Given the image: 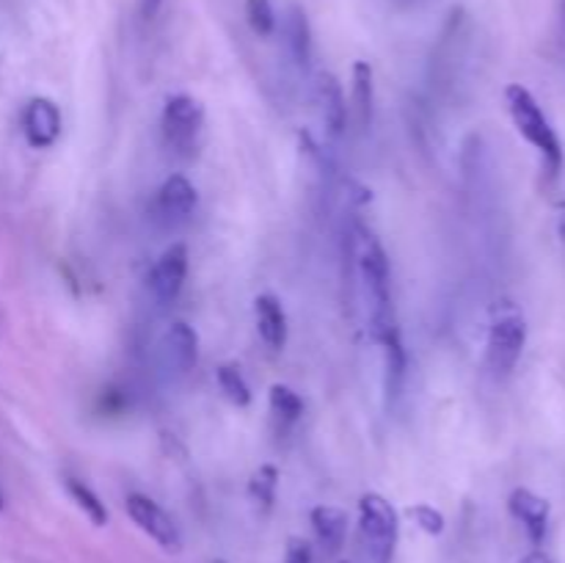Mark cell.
Wrapping results in <instances>:
<instances>
[{
  "instance_id": "obj_27",
  "label": "cell",
  "mask_w": 565,
  "mask_h": 563,
  "mask_svg": "<svg viewBox=\"0 0 565 563\" xmlns=\"http://www.w3.org/2000/svg\"><path fill=\"white\" fill-rule=\"evenodd\" d=\"M557 232H561L563 243H565V199L557 204Z\"/></svg>"
},
{
  "instance_id": "obj_28",
  "label": "cell",
  "mask_w": 565,
  "mask_h": 563,
  "mask_svg": "<svg viewBox=\"0 0 565 563\" xmlns=\"http://www.w3.org/2000/svg\"><path fill=\"white\" fill-rule=\"evenodd\" d=\"M3 508H6V497H3V491H0V513H3Z\"/></svg>"
},
{
  "instance_id": "obj_17",
  "label": "cell",
  "mask_w": 565,
  "mask_h": 563,
  "mask_svg": "<svg viewBox=\"0 0 565 563\" xmlns=\"http://www.w3.org/2000/svg\"><path fill=\"white\" fill-rule=\"evenodd\" d=\"M285 39L287 47H290L292 61L307 70L309 61H312V28H309L303 9H298V6H292L285 17Z\"/></svg>"
},
{
  "instance_id": "obj_29",
  "label": "cell",
  "mask_w": 565,
  "mask_h": 563,
  "mask_svg": "<svg viewBox=\"0 0 565 563\" xmlns=\"http://www.w3.org/2000/svg\"><path fill=\"white\" fill-rule=\"evenodd\" d=\"M563 28H565V0H563Z\"/></svg>"
},
{
  "instance_id": "obj_20",
  "label": "cell",
  "mask_w": 565,
  "mask_h": 563,
  "mask_svg": "<svg viewBox=\"0 0 565 563\" xmlns=\"http://www.w3.org/2000/svg\"><path fill=\"white\" fill-rule=\"evenodd\" d=\"M215 379H218V386L221 392H224L226 401L235 403L237 408H246L248 403H252V386L243 379L237 364H221V368L215 370Z\"/></svg>"
},
{
  "instance_id": "obj_12",
  "label": "cell",
  "mask_w": 565,
  "mask_h": 563,
  "mask_svg": "<svg viewBox=\"0 0 565 563\" xmlns=\"http://www.w3.org/2000/svg\"><path fill=\"white\" fill-rule=\"evenodd\" d=\"M315 97H318L320 116H323V125L326 130H329V136L340 138L348 125V103L345 94H342L340 81H337L331 72H320L318 86H315Z\"/></svg>"
},
{
  "instance_id": "obj_4",
  "label": "cell",
  "mask_w": 565,
  "mask_h": 563,
  "mask_svg": "<svg viewBox=\"0 0 565 563\" xmlns=\"http://www.w3.org/2000/svg\"><path fill=\"white\" fill-rule=\"evenodd\" d=\"M359 535L370 561H392L397 544V513L386 497L370 491L359 500Z\"/></svg>"
},
{
  "instance_id": "obj_25",
  "label": "cell",
  "mask_w": 565,
  "mask_h": 563,
  "mask_svg": "<svg viewBox=\"0 0 565 563\" xmlns=\"http://www.w3.org/2000/svg\"><path fill=\"white\" fill-rule=\"evenodd\" d=\"M163 0H138V11H141V20H154V14L160 11Z\"/></svg>"
},
{
  "instance_id": "obj_14",
  "label": "cell",
  "mask_w": 565,
  "mask_h": 563,
  "mask_svg": "<svg viewBox=\"0 0 565 563\" xmlns=\"http://www.w3.org/2000/svg\"><path fill=\"white\" fill-rule=\"evenodd\" d=\"M312 530L318 535L320 546H323L329 555L342 550L348 535V513L342 508L334 506H318L312 508Z\"/></svg>"
},
{
  "instance_id": "obj_31",
  "label": "cell",
  "mask_w": 565,
  "mask_h": 563,
  "mask_svg": "<svg viewBox=\"0 0 565 563\" xmlns=\"http://www.w3.org/2000/svg\"><path fill=\"white\" fill-rule=\"evenodd\" d=\"M342 563H348V561H342Z\"/></svg>"
},
{
  "instance_id": "obj_9",
  "label": "cell",
  "mask_w": 565,
  "mask_h": 563,
  "mask_svg": "<svg viewBox=\"0 0 565 563\" xmlns=\"http://www.w3.org/2000/svg\"><path fill=\"white\" fill-rule=\"evenodd\" d=\"M22 130L33 149H50L61 136V110L53 99L33 97L22 110Z\"/></svg>"
},
{
  "instance_id": "obj_22",
  "label": "cell",
  "mask_w": 565,
  "mask_h": 563,
  "mask_svg": "<svg viewBox=\"0 0 565 563\" xmlns=\"http://www.w3.org/2000/svg\"><path fill=\"white\" fill-rule=\"evenodd\" d=\"M246 20L257 36H270L276 28V14L270 0H246Z\"/></svg>"
},
{
  "instance_id": "obj_26",
  "label": "cell",
  "mask_w": 565,
  "mask_h": 563,
  "mask_svg": "<svg viewBox=\"0 0 565 563\" xmlns=\"http://www.w3.org/2000/svg\"><path fill=\"white\" fill-rule=\"evenodd\" d=\"M519 563H555V561H552L550 555H544V552H530V555H524Z\"/></svg>"
},
{
  "instance_id": "obj_23",
  "label": "cell",
  "mask_w": 565,
  "mask_h": 563,
  "mask_svg": "<svg viewBox=\"0 0 565 563\" xmlns=\"http://www.w3.org/2000/svg\"><path fill=\"white\" fill-rule=\"evenodd\" d=\"M408 517H412L414 522H417L419 528H423L425 533H430V535H439L441 530H445V513L436 511L434 506H425V502L408 508Z\"/></svg>"
},
{
  "instance_id": "obj_5",
  "label": "cell",
  "mask_w": 565,
  "mask_h": 563,
  "mask_svg": "<svg viewBox=\"0 0 565 563\" xmlns=\"http://www.w3.org/2000/svg\"><path fill=\"white\" fill-rule=\"evenodd\" d=\"M204 130V108L191 94H174L166 99L163 136L177 155H193Z\"/></svg>"
},
{
  "instance_id": "obj_8",
  "label": "cell",
  "mask_w": 565,
  "mask_h": 563,
  "mask_svg": "<svg viewBox=\"0 0 565 563\" xmlns=\"http://www.w3.org/2000/svg\"><path fill=\"white\" fill-rule=\"evenodd\" d=\"M199 204V193L193 182L182 174H171L160 185L158 199H154V213L163 224H182L193 215Z\"/></svg>"
},
{
  "instance_id": "obj_19",
  "label": "cell",
  "mask_w": 565,
  "mask_h": 563,
  "mask_svg": "<svg viewBox=\"0 0 565 563\" xmlns=\"http://www.w3.org/2000/svg\"><path fill=\"white\" fill-rule=\"evenodd\" d=\"M270 412H274V419L281 428H290L303 414V401L287 384H274L270 386Z\"/></svg>"
},
{
  "instance_id": "obj_15",
  "label": "cell",
  "mask_w": 565,
  "mask_h": 563,
  "mask_svg": "<svg viewBox=\"0 0 565 563\" xmlns=\"http://www.w3.org/2000/svg\"><path fill=\"white\" fill-rule=\"evenodd\" d=\"M373 108H375L373 66H370L367 61H356V64H353V119H356V127L362 132L373 125Z\"/></svg>"
},
{
  "instance_id": "obj_10",
  "label": "cell",
  "mask_w": 565,
  "mask_h": 563,
  "mask_svg": "<svg viewBox=\"0 0 565 563\" xmlns=\"http://www.w3.org/2000/svg\"><path fill=\"white\" fill-rule=\"evenodd\" d=\"M160 359H163V368L177 375H185L188 370H193L199 359V337L193 326H188L185 320L171 323L160 340Z\"/></svg>"
},
{
  "instance_id": "obj_16",
  "label": "cell",
  "mask_w": 565,
  "mask_h": 563,
  "mask_svg": "<svg viewBox=\"0 0 565 563\" xmlns=\"http://www.w3.org/2000/svg\"><path fill=\"white\" fill-rule=\"evenodd\" d=\"M379 346L384 348V390L386 401H395L403 390V379H406V351H403L401 331L381 337Z\"/></svg>"
},
{
  "instance_id": "obj_21",
  "label": "cell",
  "mask_w": 565,
  "mask_h": 563,
  "mask_svg": "<svg viewBox=\"0 0 565 563\" xmlns=\"http://www.w3.org/2000/svg\"><path fill=\"white\" fill-rule=\"evenodd\" d=\"M276 489H279V469H276L274 464H263V467L252 475V480H248V495H252V500L257 502V508H263V511H270V508H274Z\"/></svg>"
},
{
  "instance_id": "obj_7",
  "label": "cell",
  "mask_w": 565,
  "mask_h": 563,
  "mask_svg": "<svg viewBox=\"0 0 565 563\" xmlns=\"http://www.w3.org/2000/svg\"><path fill=\"white\" fill-rule=\"evenodd\" d=\"M188 276V246L185 243H171L163 254L158 257L154 268L149 270V290H152L154 301L169 307L177 301L182 293Z\"/></svg>"
},
{
  "instance_id": "obj_11",
  "label": "cell",
  "mask_w": 565,
  "mask_h": 563,
  "mask_svg": "<svg viewBox=\"0 0 565 563\" xmlns=\"http://www.w3.org/2000/svg\"><path fill=\"white\" fill-rule=\"evenodd\" d=\"M508 508H511L513 517L524 524L530 539H533L535 544H541L546 535V528H550V502L541 495H535V491L519 486V489H513L511 497H508Z\"/></svg>"
},
{
  "instance_id": "obj_3",
  "label": "cell",
  "mask_w": 565,
  "mask_h": 563,
  "mask_svg": "<svg viewBox=\"0 0 565 563\" xmlns=\"http://www.w3.org/2000/svg\"><path fill=\"white\" fill-rule=\"evenodd\" d=\"M527 342V323L524 315L513 304H502L494 312L489 329V342H486V362L497 379H505L516 370L519 359L524 353Z\"/></svg>"
},
{
  "instance_id": "obj_18",
  "label": "cell",
  "mask_w": 565,
  "mask_h": 563,
  "mask_svg": "<svg viewBox=\"0 0 565 563\" xmlns=\"http://www.w3.org/2000/svg\"><path fill=\"white\" fill-rule=\"evenodd\" d=\"M66 491H70L75 506L86 513L88 522H92L94 528H105V524H108V508H105V502L99 500L97 491H94L92 486H86L77 478H66Z\"/></svg>"
},
{
  "instance_id": "obj_13",
  "label": "cell",
  "mask_w": 565,
  "mask_h": 563,
  "mask_svg": "<svg viewBox=\"0 0 565 563\" xmlns=\"http://www.w3.org/2000/svg\"><path fill=\"white\" fill-rule=\"evenodd\" d=\"M254 320H257V331L265 346L281 351L287 342V315L279 298L270 293L254 298Z\"/></svg>"
},
{
  "instance_id": "obj_2",
  "label": "cell",
  "mask_w": 565,
  "mask_h": 563,
  "mask_svg": "<svg viewBox=\"0 0 565 563\" xmlns=\"http://www.w3.org/2000/svg\"><path fill=\"white\" fill-rule=\"evenodd\" d=\"M505 105L516 130L539 149L541 163H544V174L550 177V180H557V174L563 171V144L561 136L555 132V127H552V121L546 119V114L541 110L539 99H535L533 92L524 88L522 83H511V86L505 88Z\"/></svg>"
},
{
  "instance_id": "obj_24",
  "label": "cell",
  "mask_w": 565,
  "mask_h": 563,
  "mask_svg": "<svg viewBox=\"0 0 565 563\" xmlns=\"http://www.w3.org/2000/svg\"><path fill=\"white\" fill-rule=\"evenodd\" d=\"M285 563H312V546L303 539L287 541V557Z\"/></svg>"
},
{
  "instance_id": "obj_6",
  "label": "cell",
  "mask_w": 565,
  "mask_h": 563,
  "mask_svg": "<svg viewBox=\"0 0 565 563\" xmlns=\"http://www.w3.org/2000/svg\"><path fill=\"white\" fill-rule=\"evenodd\" d=\"M125 506H127V513H130L132 522H136L138 528H141L143 533H147L149 539L160 546V550L171 552V555H177V552L182 550L180 528H177L174 519H171L169 513H166L163 508L152 500V497L127 495Z\"/></svg>"
},
{
  "instance_id": "obj_30",
  "label": "cell",
  "mask_w": 565,
  "mask_h": 563,
  "mask_svg": "<svg viewBox=\"0 0 565 563\" xmlns=\"http://www.w3.org/2000/svg\"><path fill=\"white\" fill-rule=\"evenodd\" d=\"M213 563H226V561H213Z\"/></svg>"
},
{
  "instance_id": "obj_1",
  "label": "cell",
  "mask_w": 565,
  "mask_h": 563,
  "mask_svg": "<svg viewBox=\"0 0 565 563\" xmlns=\"http://www.w3.org/2000/svg\"><path fill=\"white\" fill-rule=\"evenodd\" d=\"M351 257L356 263L364 296H367L370 331H373L375 340L392 334V331H401L395 320V307H392L390 259H386V252L379 243V237L370 230H364V226H356L351 235Z\"/></svg>"
}]
</instances>
